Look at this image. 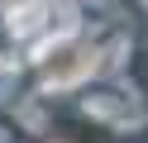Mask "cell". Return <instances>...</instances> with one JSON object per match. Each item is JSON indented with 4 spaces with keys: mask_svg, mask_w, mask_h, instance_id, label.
I'll return each instance as SVG.
<instances>
[{
    "mask_svg": "<svg viewBox=\"0 0 148 143\" xmlns=\"http://www.w3.org/2000/svg\"><path fill=\"white\" fill-rule=\"evenodd\" d=\"M5 5H10V0H5ZM14 5H19V0H14Z\"/></svg>",
    "mask_w": 148,
    "mask_h": 143,
    "instance_id": "cell-2",
    "label": "cell"
},
{
    "mask_svg": "<svg viewBox=\"0 0 148 143\" xmlns=\"http://www.w3.org/2000/svg\"><path fill=\"white\" fill-rule=\"evenodd\" d=\"M38 72H43L48 86H77L86 72H96V43H86L77 34L53 38L43 48V57H38Z\"/></svg>",
    "mask_w": 148,
    "mask_h": 143,
    "instance_id": "cell-1",
    "label": "cell"
}]
</instances>
